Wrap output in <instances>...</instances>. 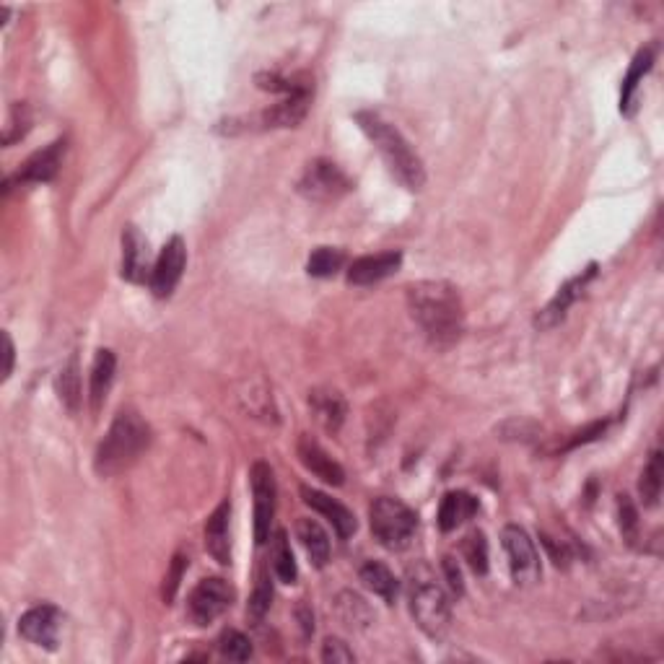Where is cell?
<instances>
[{
  "label": "cell",
  "mask_w": 664,
  "mask_h": 664,
  "mask_svg": "<svg viewBox=\"0 0 664 664\" xmlns=\"http://www.w3.org/2000/svg\"><path fill=\"white\" fill-rule=\"evenodd\" d=\"M408 309L428 340L447 348L465 330V312L457 288L447 281H418L408 288Z\"/></svg>",
  "instance_id": "6da1fadb"
},
{
  "label": "cell",
  "mask_w": 664,
  "mask_h": 664,
  "mask_svg": "<svg viewBox=\"0 0 664 664\" xmlns=\"http://www.w3.org/2000/svg\"><path fill=\"white\" fill-rule=\"evenodd\" d=\"M358 125L369 135V141L377 146V151L382 154L384 164L392 172V177L400 182L408 190L418 192L426 185V169H423L421 156L415 154L410 143L405 141L400 130L392 128L390 122L382 120L374 112H358L356 115Z\"/></svg>",
  "instance_id": "7a4b0ae2"
},
{
  "label": "cell",
  "mask_w": 664,
  "mask_h": 664,
  "mask_svg": "<svg viewBox=\"0 0 664 664\" xmlns=\"http://www.w3.org/2000/svg\"><path fill=\"white\" fill-rule=\"evenodd\" d=\"M151 444V428L135 410H120L109 426L107 436L96 449L94 467L102 478L128 470Z\"/></svg>",
  "instance_id": "3957f363"
},
{
  "label": "cell",
  "mask_w": 664,
  "mask_h": 664,
  "mask_svg": "<svg viewBox=\"0 0 664 664\" xmlns=\"http://www.w3.org/2000/svg\"><path fill=\"white\" fill-rule=\"evenodd\" d=\"M410 613L428 639H444L452 623V605L447 592L426 569L410 571Z\"/></svg>",
  "instance_id": "277c9868"
},
{
  "label": "cell",
  "mask_w": 664,
  "mask_h": 664,
  "mask_svg": "<svg viewBox=\"0 0 664 664\" xmlns=\"http://www.w3.org/2000/svg\"><path fill=\"white\" fill-rule=\"evenodd\" d=\"M371 532L387 550L408 548L418 527V517L400 498L382 496L371 504Z\"/></svg>",
  "instance_id": "5b68a950"
},
{
  "label": "cell",
  "mask_w": 664,
  "mask_h": 664,
  "mask_svg": "<svg viewBox=\"0 0 664 664\" xmlns=\"http://www.w3.org/2000/svg\"><path fill=\"white\" fill-rule=\"evenodd\" d=\"M348 190H351V179L345 177L338 164H332L327 159L312 161L299 179L301 195L317 200V203H330V200L343 198Z\"/></svg>",
  "instance_id": "8992f818"
},
{
  "label": "cell",
  "mask_w": 664,
  "mask_h": 664,
  "mask_svg": "<svg viewBox=\"0 0 664 664\" xmlns=\"http://www.w3.org/2000/svg\"><path fill=\"white\" fill-rule=\"evenodd\" d=\"M234 602V589L224 579H203L190 592L187 600V615L195 626H208L218 615H224L226 607Z\"/></svg>",
  "instance_id": "52a82bcc"
},
{
  "label": "cell",
  "mask_w": 664,
  "mask_h": 664,
  "mask_svg": "<svg viewBox=\"0 0 664 664\" xmlns=\"http://www.w3.org/2000/svg\"><path fill=\"white\" fill-rule=\"evenodd\" d=\"M501 540H504V550L506 556H509L514 581L517 584H535L540 579V556H537L532 537L517 524H509L501 532Z\"/></svg>",
  "instance_id": "ba28073f"
},
{
  "label": "cell",
  "mask_w": 664,
  "mask_h": 664,
  "mask_svg": "<svg viewBox=\"0 0 664 664\" xmlns=\"http://www.w3.org/2000/svg\"><path fill=\"white\" fill-rule=\"evenodd\" d=\"M252 493H255V540L265 545L270 540V524L275 517V475L268 462H255L249 470Z\"/></svg>",
  "instance_id": "9c48e42d"
},
{
  "label": "cell",
  "mask_w": 664,
  "mask_h": 664,
  "mask_svg": "<svg viewBox=\"0 0 664 664\" xmlns=\"http://www.w3.org/2000/svg\"><path fill=\"white\" fill-rule=\"evenodd\" d=\"M187 265V247L182 242V237H172L161 249L159 260L154 265V273H151V288L159 299H169L174 294L177 283L182 281V273H185Z\"/></svg>",
  "instance_id": "30bf717a"
},
{
  "label": "cell",
  "mask_w": 664,
  "mask_h": 664,
  "mask_svg": "<svg viewBox=\"0 0 664 664\" xmlns=\"http://www.w3.org/2000/svg\"><path fill=\"white\" fill-rule=\"evenodd\" d=\"M19 633L29 644L55 649L60 633V610L52 605H37L26 610L19 620Z\"/></svg>",
  "instance_id": "8fae6325"
},
{
  "label": "cell",
  "mask_w": 664,
  "mask_h": 664,
  "mask_svg": "<svg viewBox=\"0 0 664 664\" xmlns=\"http://www.w3.org/2000/svg\"><path fill=\"white\" fill-rule=\"evenodd\" d=\"M151 273L154 268L146 237L135 226H128L122 234V278H128L130 283H143Z\"/></svg>",
  "instance_id": "7c38bea8"
},
{
  "label": "cell",
  "mask_w": 664,
  "mask_h": 664,
  "mask_svg": "<svg viewBox=\"0 0 664 664\" xmlns=\"http://www.w3.org/2000/svg\"><path fill=\"white\" fill-rule=\"evenodd\" d=\"M301 496H304V504H307L309 509L322 514V517L332 524V530L338 532V537L345 540V537H351L353 532H356V517H353V511L348 509V506H343L340 501L327 496V493L309 486H301Z\"/></svg>",
  "instance_id": "4fadbf2b"
},
{
  "label": "cell",
  "mask_w": 664,
  "mask_h": 664,
  "mask_svg": "<svg viewBox=\"0 0 664 664\" xmlns=\"http://www.w3.org/2000/svg\"><path fill=\"white\" fill-rule=\"evenodd\" d=\"M400 265H403V255H400V252H379V255L358 257V260L351 262V268H348V281H351L353 286H374V283L390 278Z\"/></svg>",
  "instance_id": "5bb4252c"
},
{
  "label": "cell",
  "mask_w": 664,
  "mask_h": 664,
  "mask_svg": "<svg viewBox=\"0 0 664 664\" xmlns=\"http://www.w3.org/2000/svg\"><path fill=\"white\" fill-rule=\"evenodd\" d=\"M296 452H299L301 465L307 467L314 478L325 480L327 486H343V480H345L343 467L332 460L330 454H327L325 449H322L320 444L312 439V436H307V434L301 436L299 444H296Z\"/></svg>",
  "instance_id": "9a60e30c"
},
{
  "label": "cell",
  "mask_w": 664,
  "mask_h": 664,
  "mask_svg": "<svg viewBox=\"0 0 664 664\" xmlns=\"http://www.w3.org/2000/svg\"><path fill=\"white\" fill-rule=\"evenodd\" d=\"M594 275H597V265H589V268L584 270V273L576 275V278H571V281L566 283V286H563L556 296H553V301H550L548 307H545L543 312L537 314V320H535L537 327H543V330H548V327H556L558 322H561L563 317H566L569 307H571V304H574L576 299H579L581 291L587 288V283L592 281Z\"/></svg>",
  "instance_id": "2e32d148"
},
{
  "label": "cell",
  "mask_w": 664,
  "mask_h": 664,
  "mask_svg": "<svg viewBox=\"0 0 664 664\" xmlns=\"http://www.w3.org/2000/svg\"><path fill=\"white\" fill-rule=\"evenodd\" d=\"M65 156V141H55L45 148V151H37L32 159L26 161L19 169L16 179L21 185H42V182H50L58 174L60 164H63Z\"/></svg>",
  "instance_id": "e0dca14e"
},
{
  "label": "cell",
  "mask_w": 664,
  "mask_h": 664,
  "mask_svg": "<svg viewBox=\"0 0 664 664\" xmlns=\"http://www.w3.org/2000/svg\"><path fill=\"white\" fill-rule=\"evenodd\" d=\"M309 112V89L294 91V94L283 96V102L275 104L273 109L262 112L257 117L262 128H296Z\"/></svg>",
  "instance_id": "ac0fdd59"
},
{
  "label": "cell",
  "mask_w": 664,
  "mask_h": 664,
  "mask_svg": "<svg viewBox=\"0 0 664 664\" xmlns=\"http://www.w3.org/2000/svg\"><path fill=\"white\" fill-rule=\"evenodd\" d=\"M229 517H231V504L224 501L211 514V519L205 522V548L216 558L221 566L231 563V540H229Z\"/></svg>",
  "instance_id": "d6986e66"
},
{
  "label": "cell",
  "mask_w": 664,
  "mask_h": 664,
  "mask_svg": "<svg viewBox=\"0 0 664 664\" xmlns=\"http://www.w3.org/2000/svg\"><path fill=\"white\" fill-rule=\"evenodd\" d=\"M309 408H312L317 423H320L325 431H330V434H338L345 421V413H348L343 395L335 390L309 392Z\"/></svg>",
  "instance_id": "ffe728a7"
},
{
  "label": "cell",
  "mask_w": 664,
  "mask_h": 664,
  "mask_svg": "<svg viewBox=\"0 0 664 664\" xmlns=\"http://www.w3.org/2000/svg\"><path fill=\"white\" fill-rule=\"evenodd\" d=\"M475 511H478V498H473L467 491H449L439 506L441 532L457 530L462 522L475 517Z\"/></svg>",
  "instance_id": "44dd1931"
},
{
  "label": "cell",
  "mask_w": 664,
  "mask_h": 664,
  "mask_svg": "<svg viewBox=\"0 0 664 664\" xmlns=\"http://www.w3.org/2000/svg\"><path fill=\"white\" fill-rule=\"evenodd\" d=\"M296 535H299L301 545L307 550L309 561H312L317 569H322V566L330 561V537L322 530V524L307 517L299 519V522H296Z\"/></svg>",
  "instance_id": "7402d4cb"
},
{
  "label": "cell",
  "mask_w": 664,
  "mask_h": 664,
  "mask_svg": "<svg viewBox=\"0 0 664 664\" xmlns=\"http://www.w3.org/2000/svg\"><path fill=\"white\" fill-rule=\"evenodd\" d=\"M115 369H117V358L112 351H99L94 358V366H91V408L99 410L107 397L109 387L115 382Z\"/></svg>",
  "instance_id": "603a6c76"
},
{
  "label": "cell",
  "mask_w": 664,
  "mask_h": 664,
  "mask_svg": "<svg viewBox=\"0 0 664 664\" xmlns=\"http://www.w3.org/2000/svg\"><path fill=\"white\" fill-rule=\"evenodd\" d=\"M55 390H58L60 403L71 413H78L81 408V366H78V356H71L58 371L55 379Z\"/></svg>",
  "instance_id": "cb8c5ba5"
},
{
  "label": "cell",
  "mask_w": 664,
  "mask_h": 664,
  "mask_svg": "<svg viewBox=\"0 0 664 664\" xmlns=\"http://www.w3.org/2000/svg\"><path fill=\"white\" fill-rule=\"evenodd\" d=\"M654 55H657V47H644V50L633 58L631 71H628L626 81H623V91H620V109H623V112H631L633 96H636V89H639L641 78L652 71Z\"/></svg>",
  "instance_id": "d4e9b609"
},
{
  "label": "cell",
  "mask_w": 664,
  "mask_h": 664,
  "mask_svg": "<svg viewBox=\"0 0 664 664\" xmlns=\"http://www.w3.org/2000/svg\"><path fill=\"white\" fill-rule=\"evenodd\" d=\"M358 576H361V581H364L366 587H369L374 594H379L384 602H395L397 579L392 576V571L387 569L384 563H377V561L364 563L361 571H358Z\"/></svg>",
  "instance_id": "484cf974"
},
{
  "label": "cell",
  "mask_w": 664,
  "mask_h": 664,
  "mask_svg": "<svg viewBox=\"0 0 664 664\" xmlns=\"http://www.w3.org/2000/svg\"><path fill=\"white\" fill-rule=\"evenodd\" d=\"M273 571L283 584H294L299 569H296L294 553H291V543H288L286 530H278L273 535Z\"/></svg>",
  "instance_id": "4316f807"
},
{
  "label": "cell",
  "mask_w": 664,
  "mask_h": 664,
  "mask_svg": "<svg viewBox=\"0 0 664 664\" xmlns=\"http://www.w3.org/2000/svg\"><path fill=\"white\" fill-rule=\"evenodd\" d=\"M662 462H664L662 452H652V460H649V465H646L644 473H641L639 491L641 498H644V506L659 504V496H662V478H664Z\"/></svg>",
  "instance_id": "83f0119b"
},
{
  "label": "cell",
  "mask_w": 664,
  "mask_h": 664,
  "mask_svg": "<svg viewBox=\"0 0 664 664\" xmlns=\"http://www.w3.org/2000/svg\"><path fill=\"white\" fill-rule=\"evenodd\" d=\"M343 262H345V255L340 252V249L317 247L312 252V257H309L307 270H309V275H314V278H330V275H335L340 268H343Z\"/></svg>",
  "instance_id": "f1b7e54d"
},
{
  "label": "cell",
  "mask_w": 664,
  "mask_h": 664,
  "mask_svg": "<svg viewBox=\"0 0 664 664\" xmlns=\"http://www.w3.org/2000/svg\"><path fill=\"white\" fill-rule=\"evenodd\" d=\"M218 652L224 654L226 659H231V662H247V659L252 657V641H249L242 631L229 628V631L221 633V639H218Z\"/></svg>",
  "instance_id": "f546056e"
},
{
  "label": "cell",
  "mask_w": 664,
  "mask_h": 664,
  "mask_svg": "<svg viewBox=\"0 0 664 664\" xmlns=\"http://www.w3.org/2000/svg\"><path fill=\"white\" fill-rule=\"evenodd\" d=\"M462 556H465V561L470 563V569H473L475 574H486L488 571L486 535H483V532H473V535H467L465 543H462Z\"/></svg>",
  "instance_id": "4dcf8cb0"
},
{
  "label": "cell",
  "mask_w": 664,
  "mask_h": 664,
  "mask_svg": "<svg viewBox=\"0 0 664 664\" xmlns=\"http://www.w3.org/2000/svg\"><path fill=\"white\" fill-rule=\"evenodd\" d=\"M270 602H273V584H270V576L265 574V571H260V576H257V584H255V592H252V597H249L247 615L252 620H262L265 618V613L270 610Z\"/></svg>",
  "instance_id": "1f68e13d"
},
{
  "label": "cell",
  "mask_w": 664,
  "mask_h": 664,
  "mask_svg": "<svg viewBox=\"0 0 664 664\" xmlns=\"http://www.w3.org/2000/svg\"><path fill=\"white\" fill-rule=\"evenodd\" d=\"M356 659V654L348 649V644L340 639H325V644H322V662L327 664H348Z\"/></svg>",
  "instance_id": "d6a6232c"
},
{
  "label": "cell",
  "mask_w": 664,
  "mask_h": 664,
  "mask_svg": "<svg viewBox=\"0 0 664 664\" xmlns=\"http://www.w3.org/2000/svg\"><path fill=\"white\" fill-rule=\"evenodd\" d=\"M620 530L628 543H633L639 535V519H636V509L628 501V496H620Z\"/></svg>",
  "instance_id": "836d02e7"
},
{
  "label": "cell",
  "mask_w": 664,
  "mask_h": 664,
  "mask_svg": "<svg viewBox=\"0 0 664 664\" xmlns=\"http://www.w3.org/2000/svg\"><path fill=\"white\" fill-rule=\"evenodd\" d=\"M185 558L177 556L172 563V571L166 574V581H164V600L172 602L174 594H177V587H179V579H182V571H185Z\"/></svg>",
  "instance_id": "e575fe53"
},
{
  "label": "cell",
  "mask_w": 664,
  "mask_h": 664,
  "mask_svg": "<svg viewBox=\"0 0 664 664\" xmlns=\"http://www.w3.org/2000/svg\"><path fill=\"white\" fill-rule=\"evenodd\" d=\"M444 576H447L452 592H457V594L465 592V584H462V571H460V566H457V561H454L452 556L444 558Z\"/></svg>",
  "instance_id": "d590c367"
},
{
  "label": "cell",
  "mask_w": 664,
  "mask_h": 664,
  "mask_svg": "<svg viewBox=\"0 0 664 664\" xmlns=\"http://www.w3.org/2000/svg\"><path fill=\"white\" fill-rule=\"evenodd\" d=\"M3 345H6V351H3V356H6V366H3V379L11 377L13 371V353H16V348H13V340L8 332H3Z\"/></svg>",
  "instance_id": "8d00e7d4"
}]
</instances>
